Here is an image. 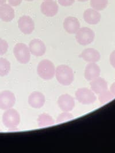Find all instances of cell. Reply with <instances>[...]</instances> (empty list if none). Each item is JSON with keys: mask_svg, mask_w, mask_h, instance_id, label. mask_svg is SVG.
Instances as JSON below:
<instances>
[{"mask_svg": "<svg viewBox=\"0 0 115 153\" xmlns=\"http://www.w3.org/2000/svg\"><path fill=\"white\" fill-rule=\"evenodd\" d=\"M77 1H78L79 2H86V1H88L89 0H77Z\"/></svg>", "mask_w": 115, "mask_h": 153, "instance_id": "30", "label": "cell"}, {"mask_svg": "<svg viewBox=\"0 0 115 153\" xmlns=\"http://www.w3.org/2000/svg\"><path fill=\"white\" fill-rule=\"evenodd\" d=\"M9 45L8 42L0 38V55H4L8 50Z\"/></svg>", "mask_w": 115, "mask_h": 153, "instance_id": "24", "label": "cell"}, {"mask_svg": "<svg viewBox=\"0 0 115 153\" xmlns=\"http://www.w3.org/2000/svg\"><path fill=\"white\" fill-rule=\"evenodd\" d=\"M109 61L112 67L115 69V50L111 53L109 57Z\"/></svg>", "mask_w": 115, "mask_h": 153, "instance_id": "27", "label": "cell"}, {"mask_svg": "<svg viewBox=\"0 0 115 153\" xmlns=\"http://www.w3.org/2000/svg\"><path fill=\"white\" fill-rule=\"evenodd\" d=\"M13 53L16 60L22 64H26L30 61L31 53L29 48L23 43H18L13 48Z\"/></svg>", "mask_w": 115, "mask_h": 153, "instance_id": "5", "label": "cell"}, {"mask_svg": "<svg viewBox=\"0 0 115 153\" xmlns=\"http://www.w3.org/2000/svg\"><path fill=\"white\" fill-rule=\"evenodd\" d=\"M43 1H52V0H43Z\"/></svg>", "mask_w": 115, "mask_h": 153, "instance_id": "32", "label": "cell"}, {"mask_svg": "<svg viewBox=\"0 0 115 153\" xmlns=\"http://www.w3.org/2000/svg\"><path fill=\"white\" fill-rule=\"evenodd\" d=\"M55 77L62 85H70L74 81V75L72 69L66 65H60L56 68Z\"/></svg>", "mask_w": 115, "mask_h": 153, "instance_id": "1", "label": "cell"}, {"mask_svg": "<svg viewBox=\"0 0 115 153\" xmlns=\"http://www.w3.org/2000/svg\"><path fill=\"white\" fill-rule=\"evenodd\" d=\"M38 124L40 128L47 127L54 125L55 121L52 117L46 113L41 114L38 119Z\"/></svg>", "mask_w": 115, "mask_h": 153, "instance_id": "19", "label": "cell"}, {"mask_svg": "<svg viewBox=\"0 0 115 153\" xmlns=\"http://www.w3.org/2000/svg\"><path fill=\"white\" fill-rule=\"evenodd\" d=\"M28 48L30 53L37 57L43 56L46 51V47L44 43L39 39L32 40L29 43Z\"/></svg>", "mask_w": 115, "mask_h": 153, "instance_id": "11", "label": "cell"}, {"mask_svg": "<svg viewBox=\"0 0 115 153\" xmlns=\"http://www.w3.org/2000/svg\"><path fill=\"white\" fill-rule=\"evenodd\" d=\"M41 13L47 17H54L58 12L59 6L55 1H44L41 5Z\"/></svg>", "mask_w": 115, "mask_h": 153, "instance_id": "9", "label": "cell"}, {"mask_svg": "<svg viewBox=\"0 0 115 153\" xmlns=\"http://www.w3.org/2000/svg\"><path fill=\"white\" fill-rule=\"evenodd\" d=\"M58 104L61 111L69 112L73 110L75 106V101L73 97L71 95L63 94L59 97Z\"/></svg>", "mask_w": 115, "mask_h": 153, "instance_id": "10", "label": "cell"}, {"mask_svg": "<svg viewBox=\"0 0 115 153\" xmlns=\"http://www.w3.org/2000/svg\"><path fill=\"white\" fill-rule=\"evenodd\" d=\"M75 96L77 100L83 105H91L96 102L97 98L94 93L88 88H81L78 89Z\"/></svg>", "mask_w": 115, "mask_h": 153, "instance_id": "6", "label": "cell"}, {"mask_svg": "<svg viewBox=\"0 0 115 153\" xmlns=\"http://www.w3.org/2000/svg\"><path fill=\"white\" fill-rule=\"evenodd\" d=\"M59 4L62 7H70L72 5L75 0H58Z\"/></svg>", "mask_w": 115, "mask_h": 153, "instance_id": "25", "label": "cell"}, {"mask_svg": "<svg viewBox=\"0 0 115 153\" xmlns=\"http://www.w3.org/2000/svg\"><path fill=\"white\" fill-rule=\"evenodd\" d=\"M55 67L54 64L49 60L41 61L37 67V72L41 79L51 80L55 75Z\"/></svg>", "mask_w": 115, "mask_h": 153, "instance_id": "2", "label": "cell"}, {"mask_svg": "<svg viewBox=\"0 0 115 153\" xmlns=\"http://www.w3.org/2000/svg\"><path fill=\"white\" fill-rule=\"evenodd\" d=\"M9 4L12 7H17L20 5L23 0H8Z\"/></svg>", "mask_w": 115, "mask_h": 153, "instance_id": "26", "label": "cell"}, {"mask_svg": "<svg viewBox=\"0 0 115 153\" xmlns=\"http://www.w3.org/2000/svg\"><path fill=\"white\" fill-rule=\"evenodd\" d=\"M63 28L67 33L75 34L80 28V23L77 18L69 16L63 22Z\"/></svg>", "mask_w": 115, "mask_h": 153, "instance_id": "14", "label": "cell"}, {"mask_svg": "<svg viewBox=\"0 0 115 153\" xmlns=\"http://www.w3.org/2000/svg\"><path fill=\"white\" fill-rule=\"evenodd\" d=\"M110 91L114 95L115 97V82L112 84L110 87Z\"/></svg>", "mask_w": 115, "mask_h": 153, "instance_id": "28", "label": "cell"}, {"mask_svg": "<svg viewBox=\"0 0 115 153\" xmlns=\"http://www.w3.org/2000/svg\"><path fill=\"white\" fill-rule=\"evenodd\" d=\"M10 70V63L8 60L4 58H0V76H5Z\"/></svg>", "mask_w": 115, "mask_h": 153, "instance_id": "20", "label": "cell"}, {"mask_svg": "<svg viewBox=\"0 0 115 153\" xmlns=\"http://www.w3.org/2000/svg\"><path fill=\"white\" fill-rule=\"evenodd\" d=\"M83 60L89 62H96L101 59V55L99 51L93 48H88L85 49L81 54Z\"/></svg>", "mask_w": 115, "mask_h": 153, "instance_id": "18", "label": "cell"}, {"mask_svg": "<svg viewBox=\"0 0 115 153\" xmlns=\"http://www.w3.org/2000/svg\"><path fill=\"white\" fill-rule=\"evenodd\" d=\"M18 27L23 34L29 35L32 34L35 29V23L30 16L24 15L19 18Z\"/></svg>", "mask_w": 115, "mask_h": 153, "instance_id": "8", "label": "cell"}, {"mask_svg": "<svg viewBox=\"0 0 115 153\" xmlns=\"http://www.w3.org/2000/svg\"><path fill=\"white\" fill-rule=\"evenodd\" d=\"M16 102L15 94L9 90H4L0 93V109L7 111L12 108Z\"/></svg>", "mask_w": 115, "mask_h": 153, "instance_id": "7", "label": "cell"}, {"mask_svg": "<svg viewBox=\"0 0 115 153\" xmlns=\"http://www.w3.org/2000/svg\"><path fill=\"white\" fill-rule=\"evenodd\" d=\"M73 119H74V116L72 114H71L69 112L64 111L63 113H61L58 117L56 123L58 124V123H64V122L70 121V120Z\"/></svg>", "mask_w": 115, "mask_h": 153, "instance_id": "23", "label": "cell"}, {"mask_svg": "<svg viewBox=\"0 0 115 153\" xmlns=\"http://www.w3.org/2000/svg\"><path fill=\"white\" fill-rule=\"evenodd\" d=\"M7 1V0H0V5H2L4 4H5Z\"/></svg>", "mask_w": 115, "mask_h": 153, "instance_id": "29", "label": "cell"}, {"mask_svg": "<svg viewBox=\"0 0 115 153\" xmlns=\"http://www.w3.org/2000/svg\"><path fill=\"white\" fill-rule=\"evenodd\" d=\"M90 4L93 9L101 11L107 8L108 0H91Z\"/></svg>", "mask_w": 115, "mask_h": 153, "instance_id": "21", "label": "cell"}, {"mask_svg": "<svg viewBox=\"0 0 115 153\" xmlns=\"http://www.w3.org/2000/svg\"><path fill=\"white\" fill-rule=\"evenodd\" d=\"M25 1H29V2H30V1H33V0H25Z\"/></svg>", "mask_w": 115, "mask_h": 153, "instance_id": "31", "label": "cell"}, {"mask_svg": "<svg viewBox=\"0 0 115 153\" xmlns=\"http://www.w3.org/2000/svg\"><path fill=\"white\" fill-rule=\"evenodd\" d=\"M83 17L85 22L91 25L98 24L101 20V15L99 11L93 9H87L83 14Z\"/></svg>", "mask_w": 115, "mask_h": 153, "instance_id": "13", "label": "cell"}, {"mask_svg": "<svg viewBox=\"0 0 115 153\" xmlns=\"http://www.w3.org/2000/svg\"><path fill=\"white\" fill-rule=\"evenodd\" d=\"M115 96L110 91L106 90L99 94V101L101 105L106 104L115 98Z\"/></svg>", "mask_w": 115, "mask_h": 153, "instance_id": "22", "label": "cell"}, {"mask_svg": "<svg viewBox=\"0 0 115 153\" xmlns=\"http://www.w3.org/2000/svg\"><path fill=\"white\" fill-rule=\"evenodd\" d=\"M95 38L94 31L90 28L83 27L80 28L75 33L77 42L82 46H86L93 42Z\"/></svg>", "mask_w": 115, "mask_h": 153, "instance_id": "4", "label": "cell"}, {"mask_svg": "<svg viewBox=\"0 0 115 153\" xmlns=\"http://www.w3.org/2000/svg\"><path fill=\"white\" fill-rule=\"evenodd\" d=\"M15 16V10L9 4H4L0 5V19L5 22H11Z\"/></svg>", "mask_w": 115, "mask_h": 153, "instance_id": "16", "label": "cell"}, {"mask_svg": "<svg viewBox=\"0 0 115 153\" xmlns=\"http://www.w3.org/2000/svg\"><path fill=\"white\" fill-rule=\"evenodd\" d=\"M91 90L96 94H100L108 90L107 81L104 78L100 77L91 80Z\"/></svg>", "mask_w": 115, "mask_h": 153, "instance_id": "17", "label": "cell"}, {"mask_svg": "<svg viewBox=\"0 0 115 153\" xmlns=\"http://www.w3.org/2000/svg\"><path fill=\"white\" fill-rule=\"evenodd\" d=\"M101 69L95 62L89 63L85 70V78L88 81H91L100 76Z\"/></svg>", "mask_w": 115, "mask_h": 153, "instance_id": "15", "label": "cell"}, {"mask_svg": "<svg viewBox=\"0 0 115 153\" xmlns=\"http://www.w3.org/2000/svg\"><path fill=\"white\" fill-rule=\"evenodd\" d=\"M45 97L39 91H34L28 97V103L33 108L40 109L45 103Z\"/></svg>", "mask_w": 115, "mask_h": 153, "instance_id": "12", "label": "cell"}, {"mask_svg": "<svg viewBox=\"0 0 115 153\" xmlns=\"http://www.w3.org/2000/svg\"><path fill=\"white\" fill-rule=\"evenodd\" d=\"M20 123V116L18 112L14 109H9L2 115V123L10 130L16 128Z\"/></svg>", "mask_w": 115, "mask_h": 153, "instance_id": "3", "label": "cell"}]
</instances>
